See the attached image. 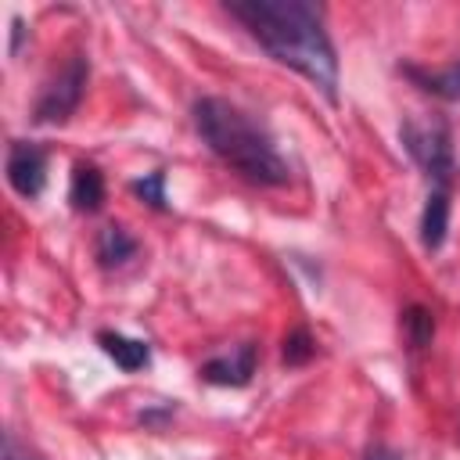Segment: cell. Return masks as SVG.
<instances>
[{"mask_svg":"<svg viewBox=\"0 0 460 460\" xmlns=\"http://www.w3.org/2000/svg\"><path fill=\"white\" fill-rule=\"evenodd\" d=\"M226 14L237 18L273 61L309 79L331 101L338 97V50L327 36L323 11L316 4L309 0H230Z\"/></svg>","mask_w":460,"mask_h":460,"instance_id":"obj_1","label":"cell"},{"mask_svg":"<svg viewBox=\"0 0 460 460\" xmlns=\"http://www.w3.org/2000/svg\"><path fill=\"white\" fill-rule=\"evenodd\" d=\"M194 129L205 140V147L230 165L237 176L259 187H284L291 180V169L284 155L277 151L273 137L262 122H255L244 108H237L226 97H198L190 108Z\"/></svg>","mask_w":460,"mask_h":460,"instance_id":"obj_2","label":"cell"},{"mask_svg":"<svg viewBox=\"0 0 460 460\" xmlns=\"http://www.w3.org/2000/svg\"><path fill=\"white\" fill-rule=\"evenodd\" d=\"M402 147L410 151V158L420 165V172L435 183V187H446L453 183V172H456V158H453V140H449V129L446 122H417V119H406L402 129Z\"/></svg>","mask_w":460,"mask_h":460,"instance_id":"obj_3","label":"cell"},{"mask_svg":"<svg viewBox=\"0 0 460 460\" xmlns=\"http://www.w3.org/2000/svg\"><path fill=\"white\" fill-rule=\"evenodd\" d=\"M86 79H90V61L83 54H72L65 61V68L43 86L36 108H32V119L43 122V126H61L75 115L83 93H86Z\"/></svg>","mask_w":460,"mask_h":460,"instance_id":"obj_4","label":"cell"},{"mask_svg":"<svg viewBox=\"0 0 460 460\" xmlns=\"http://www.w3.org/2000/svg\"><path fill=\"white\" fill-rule=\"evenodd\" d=\"M7 183L14 194L22 198H40L43 183H47V151L29 144V140H14L7 147Z\"/></svg>","mask_w":460,"mask_h":460,"instance_id":"obj_5","label":"cell"},{"mask_svg":"<svg viewBox=\"0 0 460 460\" xmlns=\"http://www.w3.org/2000/svg\"><path fill=\"white\" fill-rule=\"evenodd\" d=\"M255 363H259V345L255 341H241L230 352H219V356L205 359L198 367V374H201V381L219 385V388H244L252 381V374H255Z\"/></svg>","mask_w":460,"mask_h":460,"instance_id":"obj_6","label":"cell"},{"mask_svg":"<svg viewBox=\"0 0 460 460\" xmlns=\"http://www.w3.org/2000/svg\"><path fill=\"white\" fill-rule=\"evenodd\" d=\"M97 345H101V352H104L119 370H126V374L144 370V367L151 363V349H147V341H140V338H126V334H119V331H97Z\"/></svg>","mask_w":460,"mask_h":460,"instance_id":"obj_7","label":"cell"},{"mask_svg":"<svg viewBox=\"0 0 460 460\" xmlns=\"http://www.w3.org/2000/svg\"><path fill=\"white\" fill-rule=\"evenodd\" d=\"M446 234H449V190L431 187V194L420 208V244L428 252H438L446 244Z\"/></svg>","mask_w":460,"mask_h":460,"instance_id":"obj_8","label":"cell"},{"mask_svg":"<svg viewBox=\"0 0 460 460\" xmlns=\"http://www.w3.org/2000/svg\"><path fill=\"white\" fill-rule=\"evenodd\" d=\"M402 75L413 79L424 93L442 97V101H460V61L446 65V68H417V65H402Z\"/></svg>","mask_w":460,"mask_h":460,"instance_id":"obj_9","label":"cell"},{"mask_svg":"<svg viewBox=\"0 0 460 460\" xmlns=\"http://www.w3.org/2000/svg\"><path fill=\"white\" fill-rule=\"evenodd\" d=\"M68 201L75 212H97L104 201V176L97 165L79 162L72 169V183H68Z\"/></svg>","mask_w":460,"mask_h":460,"instance_id":"obj_10","label":"cell"},{"mask_svg":"<svg viewBox=\"0 0 460 460\" xmlns=\"http://www.w3.org/2000/svg\"><path fill=\"white\" fill-rule=\"evenodd\" d=\"M140 252V241L126 230V226H104L101 234H97V262L104 266V270H111V266H126L133 255Z\"/></svg>","mask_w":460,"mask_h":460,"instance_id":"obj_11","label":"cell"},{"mask_svg":"<svg viewBox=\"0 0 460 460\" xmlns=\"http://www.w3.org/2000/svg\"><path fill=\"white\" fill-rule=\"evenodd\" d=\"M402 331H406V341H410L413 349L431 345V338H435L431 309H424V305H410V309L402 313Z\"/></svg>","mask_w":460,"mask_h":460,"instance_id":"obj_12","label":"cell"},{"mask_svg":"<svg viewBox=\"0 0 460 460\" xmlns=\"http://www.w3.org/2000/svg\"><path fill=\"white\" fill-rule=\"evenodd\" d=\"M129 190H133L140 201H147L151 208H158V212H165V208H169V198H165V172H162V169H155V172H147V176L133 180V183H129Z\"/></svg>","mask_w":460,"mask_h":460,"instance_id":"obj_13","label":"cell"},{"mask_svg":"<svg viewBox=\"0 0 460 460\" xmlns=\"http://www.w3.org/2000/svg\"><path fill=\"white\" fill-rule=\"evenodd\" d=\"M280 356H284L288 367H302V363H309V359L316 356V341H313V334H309L305 327H295V331L284 338Z\"/></svg>","mask_w":460,"mask_h":460,"instance_id":"obj_14","label":"cell"},{"mask_svg":"<svg viewBox=\"0 0 460 460\" xmlns=\"http://www.w3.org/2000/svg\"><path fill=\"white\" fill-rule=\"evenodd\" d=\"M0 460H40V456H36V453H29V449H25V446L7 431V435H4V453H0Z\"/></svg>","mask_w":460,"mask_h":460,"instance_id":"obj_15","label":"cell"},{"mask_svg":"<svg viewBox=\"0 0 460 460\" xmlns=\"http://www.w3.org/2000/svg\"><path fill=\"white\" fill-rule=\"evenodd\" d=\"M363 460H402V456H399L392 446H381V442H377V446H370V449H367V456H363Z\"/></svg>","mask_w":460,"mask_h":460,"instance_id":"obj_16","label":"cell"},{"mask_svg":"<svg viewBox=\"0 0 460 460\" xmlns=\"http://www.w3.org/2000/svg\"><path fill=\"white\" fill-rule=\"evenodd\" d=\"M22 36H25V29H22V18H11V54H18V47H22Z\"/></svg>","mask_w":460,"mask_h":460,"instance_id":"obj_17","label":"cell"}]
</instances>
